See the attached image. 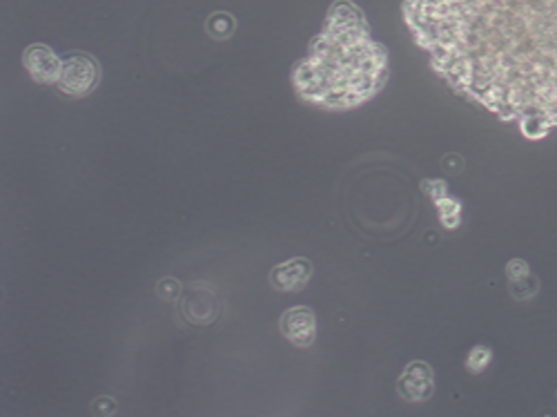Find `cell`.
I'll list each match as a JSON object with an SVG mask.
<instances>
[{
  "instance_id": "cell-1",
  "label": "cell",
  "mask_w": 557,
  "mask_h": 417,
  "mask_svg": "<svg viewBox=\"0 0 557 417\" xmlns=\"http://www.w3.org/2000/svg\"><path fill=\"white\" fill-rule=\"evenodd\" d=\"M221 315V301L212 283H192L179 299V317L190 326H210Z\"/></svg>"
},
{
  "instance_id": "cell-2",
  "label": "cell",
  "mask_w": 557,
  "mask_h": 417,
  "mask_svg": "<svg viewBox=\"0 0 557 417\" xmlns=\"http://www.w3.org/2000/svg\"><path fill=\"white\" fill-rule=\"evenodd\" d=\"M279 328H281V333H284V337L290 344L299 346V348H308V346H312L314 339H317L314 310L308 308V306L288 308L279 319Z\"/></svg>"
},
{
  "instance_id": "cell-3",
  "label": "cell",
  "mask_w": 557,
  "mask_h": 417,
  "mask_svg": "<svg viewBox=\"0 0 557 417\" xmlns=\"http://www.w3.org/2000/svg\"><path fill=\"white\" fill-rule=\"evenodd\" d=\"M96 81H99V67H96V63L83 54H76L63 63L58 87L69 96H81L90 92Z\"/></svg>"
},
{
  "instance_id": "cell-4",
  "label": "cell",
  "mask_w": 557,
  "mask_h": 417,
  "mask_svg": "<svg viewBox=\"0 0 557 417\" xmlns=\"http://www.w3.org/2000/svg\"><path fill=\"white\" fill-rule=\"evenodd\" d=\"M397 390L406 402H426L435 393V375L426 361H410L404 368Z\"/></svg>"
},
{
  "instance_id": "cell-5",
  "label": "cell",
  "mask_w": 557,
  "mask_h": 417,
  "mask_svg": "<svg viewBox=\"0 0 557 417\" xmlns=\"http://www.w3.org/2000/svg\"><path fill=\"white\" fill-rule=\"evenodd\" d=\"M312 277V263L304 259V257H297V259H290L279 263L277 268L270 270V286L274 290L281 292H299L306 288V283Z\"/></svg>"
},
{
  "instance_id": "cell-6",
  "label": "cell",
  "mask_w": 557,
  "mask_h": 417,
  "mask_svg": "<svg viewBox=\"0 0 557 417\" xmlns=\"http://www.w3.org/2000/svg\"><path fill=\"white\" fill-rule=\"evenodd\" d=\"M25 67L29 69V74L34 81L38 83H58L60 81V72H63V63L58 60V56L45 45H32L27 51H25L23 58Z\"/></svg>"
},
{
  "instance_id": "cell-7",
  "label": "cell",
  "mask_w": 557,
  "mask_h": 417,
  "mask_svg": "<svg viewBox=\"0 0 557 417\" xmlns=\"http://www.w3.org/2000/svg\"><path fill=\"white\" fill-rule=\"evenodd\" d=\"M234 19L230 14L225 12H216V14H212L210 16V21H208V32H210V36L212 38H216V40H225L232 36V32H234Z\"/></svg>"
},
{
  "instance_id": "cell-8",
  "label": "cell",
  "mask_w": 557,
  "mask_h": 417,
  "mask_svg": "<svg viewBox=\"0 0 557 417\" xmlns=\"http://www.w3.org/2000/svg\"><path fill=\"white\" fill-rule=\"evenodd\" d=\"M183 286H181V281L179 279H174V277H163L161 281L156 283V295L161 301H179L181 295H183Z\"/></svg>"
},
{
  "instance_id": "cell-9",
  "label": "cell",
  "mask_w": 557,
  "mask_h": 417,
  "mask_svg": "<svg viewBox=\"0 0 557 417\" xmlns=\"http://www.w3.org/2000/svg\"><path fill=\"white\" fill-rule=\"evenodd\" d=\"M488 364H491V350L484 348V346H477V348H473L471 355H468L466 368L471 372H482Z\"/></svg>"
},
{
  "instance_id": "cell-10",
  "label": "cell",
  "mask_w": 557,
  "mask_h": 417,
  "mask_svg": "<svg viewBox=\"0 0 557 417\" xmlns=\"http://www.w3.org/2000/svg\"><path fill=\"white\" fill-rule=\"evenodd\" d=\"M116 408H119L116 402H114V399L108 397V395L99 397L96 402H92V413L94 415H114V413H116Z\"/></svg>"
},
{
  "instance_id": "cell-11",
  "label": "cell",
  "mask_w": 557,
  "mask_h": 417,
  "mask_svg": "<svg viewBox=\"0 0 557 417\" xmlns=\"http://www.w3.org/2000/svg\"><path fill=\"white\" fill-rule=\"evenodd\" d=\"M506 274H508V279H510V281L524 279V277H528V274H530L528 263H526V261H521V259H512V261L506 265Z\"/></svg>"
}]
</instances>
